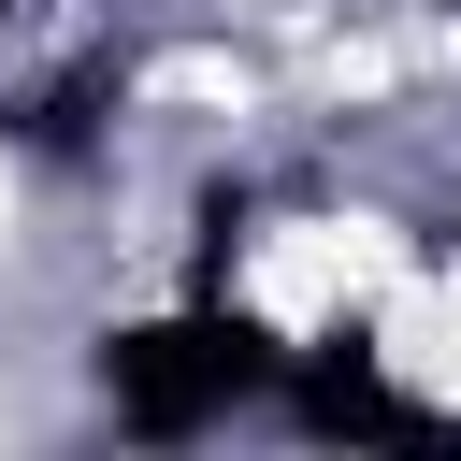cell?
<instances>
[{
  "mask_svg": "<svg viewBox=\"0 0 461 461\" xmlns=\"http://www.w3.org/2000/svg\"><path fill=\"white\" fill-rule=\"evenodd\" d=\"M288 360H303V346H288L259 303H230V288L202 274V288L115 317V331L86 346V389H101V418H115L130 447H216L230 418H274Z\"/></svg>",
  "mask_w": 461,
  "mask_h": 461,
  "instance_id": "obj_1",
  "label": "cell"
},
{
  "mask_svg": "<svg viewBox=\"0 0 461 461\" xmlns=\"http://www.w3.org/2000/svg\"><path fill=\"white\" fill-rule=\"evenodd\" d=\"M0 29H14V0H0Z\"/></svg>",
  "mask_w": 461,
  "mask_h": 461,
  "instance_id": "obj_2",
  "label": "cell"
},
{
  "mask_svg": "<svg viewBox=\"0 0 461 461\" xmlns=\"http://www.w3.org/2000/svg\"><path fill=\"white\" fill-rule=\"evenodd\" d=\"M447 14H461V0H447Z\"/></svg>",
  "mask_w": 461,
  "mask_h": 461,
  "instance_id": "obj_3",
  "label": "cell"
}]
</instances>
